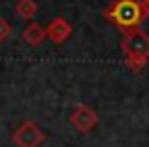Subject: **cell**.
<instances>
[{"mask_svg": "<svg viewBox=\"0 0 149 147\" xmlns=\"http://www.w3.org/2000/svg\"><path fill=\"white\" fill-rule=\"evenodd\" d=\"M21 37H23V41H25L27 45H31V47H41L43 41L47 39V29L41 27L39 23H29V25L21 31Z\"/></svg>", "mask_w": 149, "mask_h": 147, "instance_id": "8992f818", "label": "cell"}, {"mask_svg": "<svg viewBox=\"0 0 149 147\" xmlns=\"http://www.w3.org/2000/svg\"><path fill=\"white\" fill-rule=\"evenodd\" d=\"M141 4H143V2H141ZM143 13H145V19H149V2L143 4Z\"/></svg>", "mask_w": 149, "mask_h": 147, "instance_id": "9c48e42d", "label": "cell"}, {"mask_svg": "<svg viewBox=\"0 0 149 147\" xmlns=\"http://www.w3.org/2000/svg\"><path fill=\"white\" fill-rule=\"evenodd\" d=\"M10 33H13L10 23H8L4 17H0V43H4V41L10 37Z\"/></svg>", "mask_w": 149, "mask_h": 147, "instance_id": "ba28073f", "label": "cell"}, {"mask_svg": "<svg viewBox=\"0 0 149 147\" xmlns=\"http://www.w3.org/2000/svg\"><path fill=\"white\" fill-rule=\"evenodd\" d=\"M70 123H72V127H74L78 133L86 135V133H90V131L98 125V114H96V110H94L92 106H88V104H78V106L70 112Z\"/></svg>", "mask_w": 149, "mask_h": 147, "instance_id": "277c9868", "label": "cell"}, {"mask_svg": "<svg viewBox=\"0 0 149 147\" xmlns=\"http://www.w3.org/2000/svg\"><path fill=\"white\" fill-rule=\"evenodd\" d=\"M15 13H17L19 19H23V21H31V19L39 13V4H37V0H17Z\"/></svg>", "mask_w": 149, "mask_h": 147, "instance_id": "52a82bcc", "label": "cell"}, {"mask_svg": "<svg viewBox=\"0 0 149 147\" xmlns=\"http://www.w3.org/2000/svg\"><path fill=\"white\" fill-rule=\"evenodd\" d=\"M120 49L125 55V65L137 74V72L145 70V65L149 61V35L141 29L129 31L123 37Z\"/></svg>", "mask_w": 149, "mask_h": 147, "instance_id": "7a4b0ae2", "label": "cell"}, {"mask_svg": "<svg viewBox=\"0 0 149 147\" xmlns=\"http://www.w3.org/2000/svg\"><path fill=\"white\" fill-rule=\"evenodd\" d=\"M104 17L114 23L123 33L139 29V25L145 21L141 0H112V4L104 10Z\"/></svg>", "mask_w": 149, "mask_h": 147, "instance_id": "6da1fadb", "label": "cell"}, {"mask_svg": "<svg viewBox=\"0 0 149 147\" xmlns=\"http://www.w3.org/2000/svg\"><path fill=\"white\" fill-rule=\"evenodd\" d=\"M72 33H74V27H72V23H70L68 19H63V17H55V19H51L49 25H47V39H51L55 45L65 43V41L72 37Z\"/></svg>", "mask_w": 149, "mask_h": 147, "instance_id": "5b68a950", "label": "cell"}, {"mask_svg": "<svg viewBox=\"0 0 149 147\" xmlns=\"http://www.w3.org/2000/svg\"><path fill=\"white\" fill-rule=\"evenodd\" d=\"M141 2H143V4H145V2H149V0H141Z\"/></svg>", "mask_w": 149, "mask_h": 147, "instance_id": "30bf717a", "label": "cell"}, {"mask_svg": "<svg viewBox=\"0 0 149 147\" xmlns=\"http://www.w3.org/2000/svg\"><path fill=\"white\" fill-rule=\"evenodd\" d=\"M43 141L45 133L35 121H23L13 133V143L17 147H39Z\"/></svg>", "mask_w": 149, "mask_h": 147, "instance_id": "3957f363", "label": "cell"}]
</instances>
